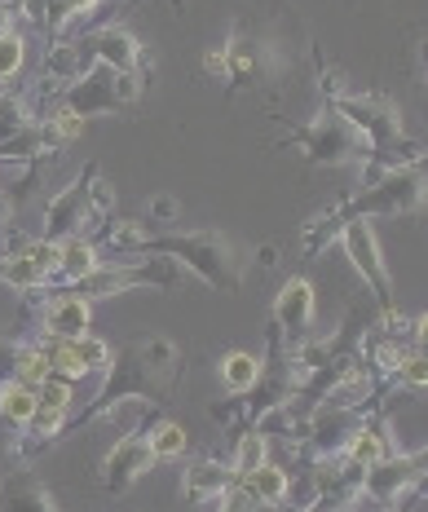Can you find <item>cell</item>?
<instances>
[{
	"instance_id": "19",
	"label": "cell",
	"mask_w": 428,
	"mask_h": 512,
	"mask_svg": "<svg viewBox=\"0 0 428 512\" xmlns=\"http://www.w3.org/2000/svg\"><path fill=\"white\" fill-rule=\"evenodd\" d=\"M340 230H345V217H340V208L336 204L318 208L314 217L301 226V248H305V256H323L331 243L340 239Z\"/></svg>"
},
{
	"instance_id": "10",
	"label": "cell",
	"mask_w": 428,
	"mask_h": 512,
	"mask_svg": "<svg viewBox=\"0 0 428 512\" xmlns=\"http://www.w3.org/2000/svg\"><path fill=\"white\" fill-rule=\"evenodd\" d=\"M415 486H424V451H393L371 468H362V499L380 508H393Z\"/></svg>"
},
{
	"instance_id": "22",
	"label": "cell",
	"mask_w": 428,
	"mask_h": 512,
	"mask_svg": "<svg viewBox=\"0 0 428 512\" xmlns=\"http://www.w3.org/2000/svg\"><path fill=\"white\" fill-rule=\"evenodd\" d=\"M36 120H40V115L31 111V102L23 98V93H9V89L0 93V146L14 142L18 133H27Z\"/></svg>"
},
{
	"instance_id": "1",
	"label": "cell",
	"mask_w": 428,
	"mask_h": 512,
	"mask_svg": "<svg viewBox=\"0 0 428 512\" xmlns=\"http://www.w3.org/2000/svg\"><path fill=\"white\" fill-rule=\"evenodd\" d=\"M314 49L305 23L292 14L287 0H248L243 14L230 23L226 53V84L234 93H261L287 80L296 62Z\"/></svg>"
},
{
	"instance_id": "5",
	"label": "cell",
	"mask_w": 428,
	"mask_h": 512,
	"mask_svg": "<svg viewBox=\"0 0 428 512\" xmlns=\"http://www.w3.org/2000/svg\"><path fill=\"white\" fill-rule=\"evenodd\" d=\"M146 80L137 71H111V67H98L93 62L80 80L62 84L53 93V106L58 111H71L80 120H93V115H115V111H128L137 98H142Z\"/></svg>"
},
{
	"instance_id": "27",
	"label": "cell",
	"mask_w": 428,
	"mask_h": 512,
	"mask_svg": "<svg viewBox=\"0 0 428 512\" xmlns=\"http://www.w3.org/2000/svg\"><path fill=\"white\" fill-rule=\"evenodd\" d=\"M23 62H27L23 31H5V36H0V89H5V84L23 71Z\"/></svg>"
},
{
	"instance_id": "38",
	"label": "cell",
	"mask_w": 428,
	"mask_h": 512,
	"mask_svg": "<svg viewBox=\"0 0 428 512\" xmlns=\"http://www.w3.org/2000/svg\"><path fill=\"white\" fill-rule=\"evenodd\" d=\"M305 512H323V508H305Z\"/></svg>"
},
{
	"instance_id": "17",
	"label": "cell",
	"mask_w": 428,
	"mask_h": 512,
	"mask_svg": "<svg viewBox=\"0 0 428 512\" xmlns=\"http://www.w3.org/2000/svg\"><path fill=\"white\" fill-rule=\"evenodd\" d=\"M287 482H292V477H287V468H278L274 460H265L261 468H252V473L234 477V486H239L261 512H274L278 504H283V499H287Z\"/></svg>"
},
{
	"instance_id": "24",
	"label": "cell",
	"mask_w": 428,
	"mask_h": 512,
	"mask_svg": "<svg viewBox=\"0 0 428 512\" xmlns=\"http://www.w3.org/2000/svg\"><path fill=\"white\" fill-rule=\"evenodd\" d=\"M265 460H270V437H261L256 429H243L239 437H234V460H230L234 477L252 473V468H261Z\"/></svg>"
},
{
	"instance_id": "20",
	"label": "cell",
	"mask_w": 428,
	"mask_h": 512,
	"mask_svg": "<svg viewBox=\"0 0 428 512\" xmlns=\"http://www.w3.org/2000/svg\"><path fill=\"white\" fill-rule=\"evenodd\" d=\"M261 371H265V362L248 354V349H230V354L221 358V384H226V393H252Z\"/></svg>"
},
{
	"instance_id": "36",
	"label": "cell",
	"mask_w": 428,
	"mask_h": 512,
	"mask_svg": "<svg viewBox=\"0 0 428 512\" xmlns=\"http://www.w3.org/2000/svg\"><path fill=\"white\" fill-rule=\"evenodd\" d=\"M177 9H186V0H177Z\"/></svg>"
},
{
	"instance_id": "34",
	"label": "cell",
	"mask_w": 428,
	"mask_h": 512,
	"mask_svg": "<svg viewBox=\"0 0 428 512\" xmlns=\"http://www.w3.org/2000/svg\"><path fill=\"white\" fill-rule=\"evenodd\" d=\"M203 71H208L212 80H226V53H221V45L203 53Z\"/></svg>"
},
{
	"instance_id": "37",
	"label": "cell",
	"mask_w": 428,
	"mask_h": 512,
	"mask_svg": "<svg viewBox=\"0 0 428 512\" xmlns=\"http://www.w3.org/2000/svg\"><path fill=\"white\" fill-rule=\"evenodd\" d=\"M380 512H398V508H380Z\"/></svg>"
},
{
	"instance_id": "18",
	"label": "cell",
	"mask_w": 428,
	"mask_h": 512,
	"mask_svg": "<svg viewBox=\"0 0 428 512\" xmlns=\"http://www.w3.org/2000/svg\"><path fill=\"white\" fill-rule=\"evenodd\" d=\"M98 265H102V256H98V248H93L89 234H71V239L58 243V270H53V283L76 287L80 279H89Z\"/></svg>"
},
{
	"instance_id": "32",
	"label": "cell",
	"mask_w": 428,
	"mask_h": 512,
	"mask_svg": "<svg viewBox=\"0 0 428 512\" xmlns=\"http://www.w3.org/2000/svg\"><path fill=\"white\" fill-rule=\"evenodd\" d=\"M177 217H181V204L173 195H155L151 204H146V221H155V226H173Z\"/></svg>"
},
{
	"instance_id": "29",
	"label": "cell",
	"mask_w": 428,
	"mask_h": 512,
	"mask_svg": "<svg viewBox=\"0 0 428 512\" xmlns=\"http://www.w3.org/2000/svg\"><path fill=\"white\" fill-rule=\"evenodd\" d=\"M36 402H45V407H62V411H71V402H76V393H71V380L49 376V380L36 389Z\"/></svg>"
},
{
	"instance_id": "26",
	"label": "cell",
	"mask_w": 428,
	"mask_h": 512,
	"mask_svg": "<svg viewBox=\"0 0 428 512\" xmlns=\"http://www.w3.org/2000/svg\"><path fill=\"white\" fill-rule=\"evenodd\" d=\"M393 389H402V393H420L424 384H428V362H424V349H406L402 362H398V371L389 376Z\"/></svg>"
},
{
	"instance_id": "23",
	"label": "cell",
	"mask_w": 428,
	"mask_h": 512,
	"mask_svg": "<svg viewBox=\"0 0 428 512\" xmlns=\"http://www.w3.org/2000/svg\"><path fill=\"white\" fill-rule=\"evenodd\" d=\"M31 411H36V389H27V384H18V380L0 384V420H5L9 429H23L31 420Z\"/></svg>"
},
{
	"instance_id": "31",
	"label": "cell",
	"mask_w": 428,
	"mask_h": 512,
	"mask_svg": "<svg viewBox=\"0 0 428 512\" xmlns=\"http://www.w3.org/2000/svg\"><path fill=\"white\" fill-rule=\"evenodd\" d=\"M18 358H23V340L0 336V384H9L18 376Z\"/></svg>"
},
{
	"instance_id": "15",
	"label": "cell",
	"mask_w": 428,
	"mask_h": 512,
	"mask_svg": "<svg viewBox=\"0 0 428 512\" xmlns=\"http://www.w3.org/2000/svg\"><path fill=\"white\" fill-rule=\"evenodd\" d=\"M0 512H58V499L36 473L14 468L5 477V486H0Z\"/></svg>"
},
{
	"instance_id": "3",
	"label": "cell",
	"mask_w": 428,
	"mask_h": 512,
	"mask_svg": "<svg viewBox=\"0 0 428 512\" xmlns=\"http://www.w3.org/2000/svg\"><path fill=\"white\" fill-rule=\"evenodd\" d=\"M146 252L173 256L181 270L203 279L212 292H239V283H243V256L221 230H168L159 239L146 234L142 256Z\"/></svg>"
},
{
	"instance_id": "30",
	"label": "cell",
	"mask_w": 428,
	"mask_h": 512,
	"mask_svg": "<svg viewBox=\"0 0 428 512\" xmlns=\"http://www.w3.org/2000/svg\"><path fill=\"white\" fill-rule=\"evenodd\" d=\"M318 93H323V106H331L340 93H349L345 67H331V62H323V71H318Z\"/></svg>"
},
{
	"instance_id": "2",
	"label": "cell",
	"mask_w": 428,
	"mask_h": 512,
	"mask_svg": "<svg viewBox=\"0 0 428 512\" xmlns=\"http://www.w3.org/2000/svg\"><path fill=\"white\" fill-rule=\"evenodd\" d=\"M181 371H186V362H181L177 340H168L164 332L133 336L120 354H111V362H106V384L98 389V398H93L71 424H62V437L89 429L93 420H106V415L115 407H124V402L173 398V389L181 384Z\"/></svg>"
},
{
	"instance_id": "25",
	"label": "cell",
	"mask_w": 428,
	"mask_h": 512,
	"mask_svg": "<svg viewBox=\"0 0 428 512\" xmlns=\"http://www.w3.org/2000/svg\"><path fill=\"white\" fill-rule=\"evenodd\" d=\"M67 349H71V358L84 367V376H93V371H106V362H111V345H106L102 336H93V332L67 340Z\"/></svg>"
},
{
	"instance_id": "16",
	"label": "cell",
	"mask_w": 428,
	"mask_h": 512,
	"mask_svg": "<svg viewBox=\"0 0 428 512\" xmlns=\"http://www.w3.org/2000/svg\"><path fill=\"white\" fill-rule=\"evenodd\" d=\"M234 486V468L226 460H195L181 473V495L190 499V504H217L221 495Z\"/></svg>"
},
{
	"instance_id": "14",
	"label": "cell",
	"mask_w": 428,
	"mask_h": 512,
	"mask_svg": "<svg viewBox=\"0 0 428 512\" xmlns=\"http://www.w3.org/2000/svg\"><path fill=\"white\" fill-rule=\"evenodd\" d=\"M93 327V305L80 301L76 292H62L53 296V301L45 305V318H40V332H45L49 340H76Z\"/></svg>"
},
{
	"instance_id": "8",
	"label": "cell",
	"mask_w": 428,
	"mask_h": 512,
	"mask_svg": "<svg viewBox=\"0 0 428 512\" xmlns=\"http://www.w3.org/2000/svg\"><path fill=\"white\" fill-rule=\"evenodd\" d=\"M336 243L345 248L349 265L358 270V279L376 292L380 309H393V274H389V265H384V248H380L376 226H371V221H349Z\"/></svg>"
},
{
	"instance_id": "9",
	"label": "cell",
	"mask_w": 428,
	"mask_h": 512,
	"mask_svg": "<svg viewBox=\"0 0 428 512\" xmlns=\"http://www.w3.org/2000/svg\"><path fill=\"white\" fill-rule=\"evenodd\" d=\"M309 486H314V504L323 512H349L362 499V468L349 464L340 451L314 455L309 460Z\"/></svg>"
},
{
	"instance_id": "33",
	"label": "cell",
	"mask_w": 428,
	"mask_h": 512,
	"mask_svg": "<svg viewBox=\"0 0 428 512\" xmlns=\"http://www.w3.org/2000/svg\"><path fill=\"white\" fill-rule=\"evenodd\" d=\"M217 512H261V508H256V504H252V499H248V495H243V490H239V486H230V490H226V495H221V499H217Z\"/></svg>"
},
{
	"instance_id": "4",
	"label": "cell",
	"mask_w": 428,
	"mask_h": 512,
	"mask_svg": "<svg viewBox=\"0 0 428 512\" xmlns=\"http://www.w3.org/2000/svg\"><path fill=\"white\" fill-rule=\"evenodd\" d=\"M340 217L349 221H376V217H411L424 208V159L380 173L371 186H358L349 199H336Z\"/></svg>"
},
{
	"instance_id": "11",
	"label": "cell",
	"mask_w": 428,
	"mask_h": 512,
	"mask_svg": "<svg viewBox=\"0 0 428 512\" xmlns=\"http://www.w3.org/2000/svg\"><path fill=\"white\" fill-rule=\"evenodd\" d=\"M93 177H98V164H84L80 177L71 181L62 195L49 199L45 226H40V239L62 243V239H71V234H84V230L93 226V212H89V181H93Z\"/></svg>"
},
{
	"instance_id": "35",
	"label": "cell",
	"mask_w": 428,
	"mask_h": 512,
	"mask_svg": "<svg viewBox=\"0 0 428 512\" xmlns=\"http://www.w3.org/2000/svg\"><path fill=\"white\" fill-rule=\"evenodd\" d=\"M278 261H283V252L270 248V243H261V248H256V265H278Z\"/></svg>"
},
{
	"instance_id": "7",
	"label": "cell",
	"mask_w": 428,
	"mask_h": 512,
	"mask_svg": "<svg viewBox=\"0 0 428 512\" xmlns=\"http://www.w3.org/2000/svg\"><path fill=\"white\" fill-rule=\"evenodd\" d=\"M314 318H318V301H314V283L309 279H287L274 296V318H270V349L287 354L301 340L314 336Z\"/></svg>"
},
{
	"instance_id": "28",
	"label": "cell",
	"mask_w": 428,
	"mask_h": 512,
	"mask_svg": "<svg viewBox=\"0 0 428 512\" xmlns=\"http://www.w3.org/2000/svg\"><path fill=\"white\" fill-rule=\"evenodd\" d=\"M53 376L49 371V358H45V349L40 345H23V358H18V384H27V389H40Z\"/></svg>"
},
{
	"instance_id": "21",
	"label": "cell",
	"mask_w": 428,
	"mask_h": 512,
	"mask_svg": "<svg viewBox=\"0 0 428 512\" xmlns=\"http://www.w3.org/2000/svg\"><path fill=\"white\" fill-rule=\"evenodd\" d=\"M142 437L155 460H181V455H186V429H181L177 420H168V415H151Z\"/></svg>"
},
{
	"instance_id": "13",
	"label": "cell",
	"mask_w": 428,
	"mask_h": 512,
	"mask_svg": "<svg viewBox=\"0 0 428 512\" xmlns=\"http://www.w3.org/2000/svg\"><path fill=\"white\" fill-rule=\"evenodd\" d=\"M80 49L89 62H98V67H111V71H137V62H142V40L133 36V31L106 23V27H89L80 36Z\"/></svg>"
},
{
	"instance_id": "6",
	"label": "cell",
	"mask_w": 428,
	"mask_h": 512,
	"mask_svg": "<svg viewBox=\"0 0 428 512\" xmlns=\"http://www.w3.org/2000/svg\"><path fill=\"white\" fill-rule=\"evenodd\" d=\"M283 146L301 151L309 164H318V168H358L362 159H367V142H362L331 106H323L309 124H292Z\"/></svg>"
},
{
	"instance_id": "12",
	"label": "cell",
	"mask_w": 428,
	"mask_h": 512,
	"mask_svg": "<svg viewBox=\"0 0 428 512\" xmlns=\"http://www.w3.org/2000/svg\"><path fill=\"white\" fill-rule=\"evenodd\" d=\"M159 460L151 455V446H146V437L142 433H124L120 442L106 451V460H102V473H98V482L102 490H111V495H124L133 482H142L146 473H151Z\"/></svg>"
}]
</instances>
